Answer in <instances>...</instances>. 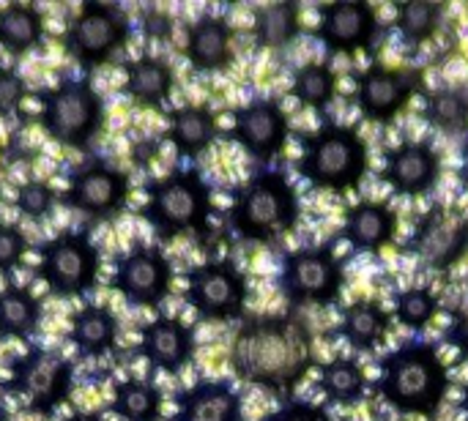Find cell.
Here are the masks:
<instances>
[{
    "instance_id": "obj_1",
    "label": "cell",
    "mask_w": 468,
    "mask_h": 421,
    "mask_svg": "<svg viewBox=\"0 0 468 421\" xmlns=\"http://www.w3.org/2000/svg\"><path fill=\"white\" fill-rule=\"evenodd\" d=\"M315 367V337L304 318L255 315L230 342V370L239 381L266 389L282 403Z\"/></svg>"
},
{
    "instance_id": "obj_2",
    "label": "cell",
    "mask_w": 468,
    "mask_h": 421,
    "mask_svg": "<svg viewBox=\"0 0 468 421\" xmlns=\"http://www.w3.org/2000/svg\"><path fill=\"white\" fill-rule=\"evenodd\" d=\"M452 378L441 351L431 340H406L378 359V378L373 392L400 416L436 419Z\"/></svg>"
},
{
    "instance_id": "obj_3",
    "label": "cell",
    "mask_w": 468,
    "mask_h": 421,
    "mask_svg": "<svg viewBox=\"0 0 468 421\" xmlns=\"http://www.w3.org/2000/svg\"><path fill=\"white\" fill-rule=\"evenodd\" d=\"M228 216L241 241L277 244L299 227L302 197L282 170L261 167L233 189Z\"/></svg>"
},
{
    "instance_id": "obj_4",
    "label": "cell",
    "mask_w": 468,
    "mask_h": 421,
    "mask_svg": "<svg viewBox=\"0 0 468 421\" xmlns=\"http://www.w3.org/2000/svg\"><path fill=\"white\" fill-rule=\"evenodd\" d=\"M296 173L313 186L332 195L356 192L370 170V148L356 123L324 121L315 132L299 134Z\"/></svg>"
},
{
    "instance_id": "obj_5",
    "label": "cell",
    "mask_w": 468,
    "mask_h": 421,
    "mask_svg": "<svg viewBox=\"0 0 468 421\" xmlns=\"http://www.w3.org/2000/svg\"><path fill=\"white\" fill-rule=\"evenodd\" d=\"M211 211V186L195 167H176L162 178L145 181V203L140 214L162 241L184 233L203 236L208 230Z\"/></svg>"
},
{
    "instance_id": "obj_6",
    "label": "cell",
    "mask_w": 468,
    "mask_h": 421,
    "mask_svg": "<svg viewBox=\"0 0 468 421\" xmlns=\"http://www.w3.org/2000/svg\"><path fill=\"white\" fill-rule=\"evenodd\" d=\"M38 126L63 148H88L104 126V101L85 77H63L36 93Z\"/></svg>"
},
{
    "instance_id": "obj_7",
    "label": "cell",
    "mask_w": 468,
    "mask_h": 421,
    "mask_svg": "<svg viewBox=\"0 0 468 421\" xmlns=\"http://www.w3.org/2000/svg\"><path fill=\"white\" fill-rule=\"evenodd\" d=\"M74 389V362L58 351L33 345L22 356L11 359L8 378L0 381V392L22 403L25 414L49 419Z\"/></svg>"
},
{
    "instance_id": "obj_8",
    "label": "cell",
    "mask_w": 468,
    "mask_h": 421,
    "mask_svg": "<svg viewBox=\"0 0 468 421\" xmlns=\"http://www.w3.org/2000/svg\"><path fill=\"white\" fill-rule=\"evenodd\" d=\"M36 277L55 299H82L99 285L101 252L82 230H60L36 247Z\"/></svg>"
},
{
    "instance_id": "obj_9",
    "label": "cell",
    "mask_w": 468,
    "mask_h": 421,
    "mask_svg": "<svg viewBox=\"0 0 468 421\" xmlns=\"http://www.w3.org/2000/svg\"><path fill=\"white\" fill-rule=\"evenodd\" d=\"M346 285V258H340L332 244L299 247L282 258L277 271V288L291 307H329L343 296Z\"/></svg>"
},
{
    "instance_id": "obj_10",
    "label": "cell",
    "mask_w": 468,
    "mask_h": 421,
    "mask_svg": "<svg viewBox=\"0 0 468 421\" xmlns=\"http://www.w3.org/2000/svg\"><path fill=\"white\" fill-rule=\"evenodd\" d=\"M403 252L433 274H447L468 258V211L433 203L411 227Z\"/></svg>"
},
{
    "instance_id": "obj_11",
    "label": "cell",
    "mask_w": 468,
    "mask_h": 421,
    "mask_svg": "<svg viewBox=\"0 0 468 421\" xmlns=\"http://www.w3.org/2000/svg\"><path fill=\"white\" fill-rule=\"evenodd\" d=\"M129 16L118 5L85 0L71 16L60 41L74 63H80L82 68H93L107 63L115 52H121L129 41Z\"/></svg>"
},
{
    "instance_id": "obj_12",
    "label": "cell",
    "mask_w": 468,
    "mask_h": 421,
    "mask_svg": "<svg viewBox=\"0 0 468 421\" xmlns=\"http://www.w3.org/2000/svg\"><path fill=\"white\" fill-rule=\"evenodd\" d=\"M184 299L200 321L230 323L247 315L250 282L233 260H206L186 268Z\"/></svg>"
},
{
    "instance_id": "obj_13",
    "label": "cell",
    "mask_w": 468,
    "mask_h": 421,
    "mask_svg": "<svg viewBox=\"0 0 468 421\" xmlns=\"http://www.w3.org/2000/svg\"><path fill=\"white\" fill-rule=\"evenodd\" d=\"M422 88V74L414 68H398L384 63H370L354 71V104L356 110L378 126H389L411 104Z\"/></svg>"
},
{
    "instance_id": "obj_14",
    "label": "cell",
    "mask_w": 468,
    "mask_h": 421,
    "mask_svg": "<svg viewBox=\"0 0 468 421\" xmlns=\"http://www.w3.org/2000/svg\"><path fill=\"white\" fill-rule=\"evenodd\" d=\"M110 285L129 307L156 310L170 296L173 266L159 247L134 244L115 260Z\"/></svg>"
},
{
    "instance_id": "obj_15",
    "label": "cell",
    "mask_w": 468,
    "mask_h": 421,
    "mask_svg": "<svg viewBox=\"0 0 468 421\" xmlns=\"http://www.w3.org/2000/svg\"><path fill=\"white\" fill-rule=\"evenodd\" d=\"M60 203L88 219H112L129 203V175L107 162H85L69 175Z\"/></svg>"
},
{
    "instance_id": "obj_16",
    "label": "cell",
    "mask_w": 468,
    "mask_h": 421,
    "mask_svg": "<svg viewBox=\"0 0 468 421\" xmlns=\"http://www.w3.org/2000/svg\"><path fill=\"white\" fill-rule=\"evenodd\" d=\"M228 137L241 145L258 164L266 167L285 151L291 137V121L277 99L258 96L233 110V126Z\"/></svg>"
},
{
    "instance_id": "obj_17",
    "label": "cell",
    "mask_w": 468,
    "mask_h": 421,
    "mask_svg": "<svg viewBox=\"0 0 468 421\" xmlns=\"http://www.w3.org/2000/svg\"><path fill=\"white\" fill-rule=\"evenodd\" d=\"M381 33L378 14L365 0H335L318 5L315 38L324 44L326 55H356L373 49Z\"/></svg>"
},
{
    "instance_id": "obj_18",
    "label": "cell",
    "mask_w": 468,
    "mask_h": 421,
    "mask_svg": "<svg viewBox=\"0 0 468 421\" xmlns=\"http://www.w3.org/2000/svg\"><path fill=\"white\" fill-rule=\"evenodd\" d=\"M444 173L441 153L428 140H403L384 153L381 181L400 197L420 200L431 195Z\"/></svg>"
},
{
    "instance_id": "obj_19",
    "label": "cell",
    "mask_w": 468,
    "mask_h": 421,
    "mask_svg": "<svg viewBox=\"0 0 468 421\" xmlns=\"http://www.w3.org/2000/svg\"><path fill=\"white\" fill-rule=\"evenodd\" d=\"M195 329L178 315H159L140 329L137 353L151 364V370H159L165 375H181L195 362Z\"/></svg>"
},
{
    "instance_id": "obj_20",
    "label": "cell",
    "mask_w": 468,
    "mask_h": 421,
    "mask_svg": "<svg viewBox=\"0 0 468 421\" xmlns=\"http://www.w3.org/2000/svg\"><path fill=\"white\" fill-rule=\"evenodd\" d=\"M170 421H244V397L228 378H203L173 395Z\"/></svg>"
},
{
    "instance_id": "obj_21",
    "label": "cell",
    "mask_w": 468,
    "mask_h": 421,
    "mask_svg": "<svg viewBox=\"0 0 468 421\" xmlns=\"http://www.w3.org/2000/svg\"><path fill=\"white\" fill-rule=\"evenodd\" d=\"M398 211L384 200H359L346 208L340 238L359 255H378L398 238Z\"/></svg>"
},
{
    "instance_id": "obj_22",
    "label": "cell",
    "mask_w": 468,
    "mask_h": 421,
    "mask_svg": "<svg viewBox=\"0 0 468 421\" xmlns=\"http://www.w3.org/2000/svg\"><path fill=\"white\" fill-rule=\"evenodd\" d=\"M186 60L197 74H219L233 63V27L225 16L203 14L186 27Z\"/></svg>"
},
{
    "instance_id": "obj_23",
    "label": "cell",
    "mask_w": 468,
    "mask_h": 421,
    "mask_svg": "<svg viewBox=\"0 0 468 421\" xmlns=\"http://www.w3.org/2000/svg\"><path fill=\"white\" fill-rule=\"evenodd\" d=\"M66 340L80 359H104L118 342V318L104 304H85L71 315Z\"/></svg>"
},
{
    "instance_id": "obj_24",
    "label": "cell",
    "mask_w": 468,
    "mask_h": 421,
    "mask_svg": "<svg viewBox=\"0 0 468 421\" xmlns=\"http://www.w3.org/2000/svg\"><path fill=\"white\" fill-rule=\"evenodd\" d=\"M389 334H392V315L384 310V304L373 299H356L348 307H343L337 337L348 348L359 353H370L378 345H384Z\"/></svg>"
},
{
    "instance_id": "obj_25",
    "label": "cell",
    "mask_w": 468,
    "mask_h": 421,
    "mask_svg": "<svg viewBox=\"0 0 468 421\" xmlns=\"http://www.w3.org/2000/svg\"><path fill=\"white\" fill-rule=\"evenodd\" d=\"M217 134V115L206 104H184L167 115L165 137L181 159H197L200 153H206L214 145Z\"/></svg>"
},
{
    "instance_id": "obj_26",
    "label": "cell",
    "mask_w": 468,
    "mask_h": 421,
    "mask_svg": "<svg viewBox=\"0 0 468 421\" xmlns=\"http://www.w3.org/2000/svg\"><path fill=\"white\" fill-rule=\"evenodd\" d=\"M173 85H176L173 66L159 55H140L126 66L123 90L140 107H151V110L165 107L173 93Z\"/></svg>"
},
{
    "instance_id": "obj_27",
    "label": "cell",
    "mask_w": 468,
    "mask_h": 421,
    "mask_svg": "<svg viewBox=\"0 0 468 421\" xmlns=\"http://www.w3.org/2000/svg\"><path fill=\"white\" fill-rule=\"evenodd\" d=\"M318 389L329 405L337 408H356L365 403L370 381L362 364L351 356H335L326 364H321L318 373Z\"/></svg>"
},
{
    "instance_id": "obj_28",
    "label": "cell",
    "mask_w": 468,
    "mask_h": 421,
    "mask_svg": "<svg viewBox=\"0 0 468 421\" xmlns=\"http://www.w3.org/2000/svg\"><path fill=\"white\" fill-rule=\"evenodd\" d=\"M41 326V301L30 288L5 285L0 290V340H30Z\"/></svg>"
},
{
    "instance_id": "obj_29",
    "label": "cell",
    "mask_w": 468,
    "mask_h": 421,
    "mask_svg": "<svg viewBox=\"0 0 468 421\" xmlns=\"http://www.w3.org/2000/svg\"><path fill=\"white\" fill-rule=\"evenodd\" d=\"M44 38L41 11L30 3H8L0 8V47L11 58H22Z\"/></svg>"
},
{
    "instance_id": "obj_30",
    "label": "cell",
    "mask_w": 468,
    "mask_h": 421,
    "mask_svg": "<svg viewBox=\"0 0 468 421\" xmlns=\"http://www.w3.org/2000/svg\"><path fill=\"white\" fill-rule=\"evenodd\" d=\"M422 118L431 129L461 137L468 132V90L461 85H439L425 90Z\"/></svg>"
},
{
    "instance_id": "obj_31",
    "label": "cell",
    "mask_w": 468,
    "mask_h": 421,
    "mask_svg": "<svg viewBox=\"0 0 468 421\" xmlns=\"http://www.w3.org/2000/svg\"><path fill=\"white\" fill-rule=\"evenodd\" d=\"M162 389L148 378H126L112 389L110 411L121 421H159L162 419Z\"/></svg>"
},
{
    "instance_id": "obj_32",
    "label": "cell",
    "mask_w": 468,
    "mask_h": 421,
    "mask_svg": "<svg viewBox=\"0 0 468 421\" xmlns=\"http://www.w3.org/2000/svg\"><path fill=\"white\" fill-rule=\"evenodd\" d=\"M252 33L263 49H285L302 36V11L296 3H269L255 11Z\"/></svg>"
},
{
    "instance_id": "obj_33",
    "label": "cell",
    "mask_w": 468,
    "mask_h": 421,
    "mask_svg": "<svg viewBox=\"0 0 468 421\" xmlns=\"http://www.w3.org/2000/svg\"><path fill=\"white\" fill-rule=\"evenodd\" d=\"M291 93L302 107L326 112L337 96V71L332 68L329 60H310L293 71Z\"/></svg>"
},
{
    "instance_id": "obj_34",
    "label": "cell",
    "mask_w": 468,
    "mask_h": 421,
    "mask_svg": "<svg viewBox=\"0 0 468 421\" xmlns=\"http://www.w3.org/2000/svg\"><path fill=\"white\" fill-rule=\"evenodd\" d=\"M444 22V5L436 0H406L395 5V27L400 38L420 49L422 44L433 41Z\"/></svg>"
},
{
    "instance_id": "obj_35",
    "label": "cell",
    "mask_w": 468,
    "mask_h": 421,
    "mask_svg": "<svg viewBox=\"0 0 468 421\" xmlns=\"http://www.w3.org/2000/svg\"><path fill=\"white\" fill-rule=\"evenodd\" d=\"M439 310H441V301L431 288L398 290L392 301V318L411 332H425L436 321Z\"/></svg>"
},
{
    "instance_id": "obj_36",
    "label": "cell",
    "mask_w": 468,
    "mask_h": 421,
    "mask_svg": "<svg viewBox=\"0 0 468 421\" xmlns=\"http://www.w3.org/2000/svg\"><path fill=\"white\" fill-rule=\"evenodd\" d=\"M55 203H58V192L52 189L49 181H41V178H30L25 181L19 189H16V197H14V208L33 219V222H44L52 216L55 211Z\"/></svg>"
},
{
    "instance_id": "obj_37",
    "label": "cell",
    "mask_w": 468,
    "mask_h": 421,
    "mask_svg": "<svg viewBox=\"0 0 468 421\" xmlns=\"http://www.w3.org/2000/svg\"><path fill=\"white\" fill-rule=\"evenodd\" d=\"M27 255V236L19 225L0 222V274H14Z\"/></svg>"
},
{
    "instance_id": "obj_38",
    "label": "cell",
    "mask_w": 468,
    "mask_h": 421,
    "mask_svg": "<svg viewBox=\"0 0 468 421\" xmlns=\"http://www.w3.org/2000/svg\"><path fill=\"white\" fill-rule=\"evenodd\" d=\"M450 312V326L444 332V342L458 351V356L468 362V290L447 307Z\"/></svg>"
},
{
    "instance_id": "obj_39",
    "label": "cell",
    "mask_w": 468,
    "mask_h": 421,
    "mask_svg": "<svg viewBox=\"0 0 468 421\" xmlns=\"http://www.w3.org/2000/svg\"><path fill=\"white\" fill-rule=\"evenodd\" d=\"M261 421H335L326 405L310 403V400H285L280 408L269 411Z\"/></svg>"
},
{
    "instance_id": "obj_40",
    "label": "cell",
    "mask_w": 468,
    "mask_h": 421,
    "mask_svg": "<svg viewBox=\"0 0 468 421\" xmlns=\"http://www.w3.org/2000/svg\"><path fill=\"white\" fill-rule=\"evenodd\" d=\"M27 96V85L22 74L11 66H0V118H8L22 107Z\"/></svg>"
},
{
    "instance_id": "obj_41",
    "label": "cell",
    "mask_w": 468,
    "mask_h": 421,
    "mask_svg": "<svg viewBox=\"0 0 468 421\" xmlns=\"http://www.w3.org/2000/svg\"><path fill=\"white\" fill-rule=\"evenodd\" d=\"M170 30H173V22H170L167 14H162V11H145V16H143V33L148 38H167Z\"/></svg>"
},
{
    "instance_id": "obj_42",
    "label": "cell",
    "mask_w": 468,
    "mask_h": 421,
    "mask_svg": "<svg viewBox=\"0 0 468 421\" xmlns=\"http://www.w3.org/2000/svg\"><path fill=\"white\" fill-rule=\"evenodd\" d=\"M156 148H159L156 140L148 137V140H143V142H137V145L132 148V156H134V162H137L140 167H145V164L156 156Z\"/></svg>"
},
{
    "instance_id": "obj_43",
    "label": "cell",
    "mask_w": 468,
    "mask_h": 421,
    "mask_svg": "<svg viewBox=\"0 0 468 421\" xmlns=\"http://www.w3.org/2000/svg\"><path fill=\"white\" fill-rule=\"evenodd\" d=\"M66 421H104V416L99 411H77V414H71Z\"/></svg>"
},
{
    "instance_id": "obj_44",
    "label": "cell",
    "mask_w": 468,
    "mask_h": 421,
    "mask_svg": "<svg viewBox=\"0 0 468 421\" xmlns=\"http://www.w3.org/2000/svg\"><path fill=\"white\" fill-rule=\"evenodd\" d=\"M461 178H463V184L468 186V140L463 142V164H461Z\"/></svg>"
},
{
    "instance_id": "obj_45",
    "label": "cell",
    "mask_w": 468,
    "mask_h": 421,
    "mask_svg": "<svg viewBox=\"0 0 468 421\" xmlns=\"http://www.w3.org/2000/svg\"><path fill=\"white\" fill-rule=\"evenodd\" d=\"M0 421H11V408L5 405L3 397H0Z\"/></svg>"
},
{
    "instance_id": "obj_46",
    "label": "cell",
    "mask_w": 468,
    "mask_h": 421,
    "mask_svg": "<svg viewBox=\"0 0 468 421\" xmlns=\"http://www.w3.org/2000/svg\"><path fill=\"white\" fill-rule=\"evenodd\" d=\"M461 411H463V416L468 419V384L463 386V395H461Z\"/></svg>"
}]
</instances>
